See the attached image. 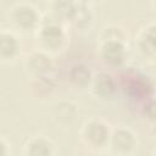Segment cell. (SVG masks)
<instances>
[{"instance_id": "1", "label": "cell", "mask_w": 156, "mask_h": 156, "mask_svg": "<svg viewBox=\"0 0 156 156\" xmlns=\"http://www.w3.org/2000/svg\"><path fill=\"white\" fill-rule=\"evenodd\" d=\"M9 17L12 23L22 30H30L35 28L39 22V15L37 12V9L27 2L15 4L11 7Z\"/></svg>"}, {"instance_id": "2", "label": "cell", "mask_w": 156, "mask_h": 156, "mask_svg": "<svg viewBox=\"0 0 156 156\" xmlns=\"http://www.w3.org/2000/svg\"><path fill=\"white\" fill-rule=\"evenodd\" d=\"M39 39L46 49H58L65 39V33L61 26L56 23H49L40 28Z\"/></svg>"}, {"instance_id": "3", "label": "cell", "mask_w": 156, "mask_h": 156, "mask_svg": "<svg viewBox=\"0 0 156 156\" xmlns=\"http://www.w3.org/2000/svg\"><path fill=\"white\" fill-rule=\"evenodd\" d=\"M101 56L112 66H119L123 63L126 58V48L122 40H105L101 48Z\"/></svg>"}, {"instance_id": "4", "label": "cell", "mask_w": 156, "mask_h": 156, "mask_svg": "<svg viewBox=\"0 0 156 156\" xmlns=\"http://www.w3.org/2000/svg\"><path fill=\"white\" fill-rule=\"evenodd\" d=\"M84 136L90 144L101 146L108 140V129L100 121H90L84 128Z\"/></svg>"}, {"instance_id": "5", "label": "cell", "mask_w": 156, "mask_h": 156, "mask_svg": "<svg viewBox=\"0 0 156 156\" xmlns=\"http://www.w3.org/2000/svg\"><path fill=\"white\" fill-rule=\"evenodd\" d=\"M20 50L17 37L10 30H1L0 34V57L2 61H10Z\"/></svg>"}, {"instance_id": "6", "label": "cell", "mask_w": 156, "mask_h": 156, "mask_svg": "<svg viewBox=\"0 0 156 156\" xmlns=\"http://www.w3.org/2000/svg\"><path fill=\"white\" fill-rule=\"evenodd\" d=\"M111 144H112L113 150L126 154L133 150V147L135 146V138H134V134L129 129L121 128V129H117L112 134Z\"/></svg>"}, {"instance_id": "7", "label": "cell", "mask_w": 156, "mask_h": 156, "mask_svg": "<svg viewBox=\"0 0 156 156\" xmlns=\"http://www.w3.org/2000/svg\"><path fill=\"white\" fill-rule=\"evenodd\" d=\"M52 144L44 136H35L26 145L27 156H52Z\"/></svg>"}, {"instance_id": "8", "label": "cell", "mask_w": 156, "mask_h": 156, "mask_svg": "<svg viewBox=\"0 0 156 156\" xmlns=\"http://www.w3.org/2000/svg\"><path fill=\"white\" fill-rule=\"evenodd\" d=\"M94 91L100 98H111L116 91V84L112 77L105 72L99 73L93 79Z\"/></svg>"}, {"instance_id": "9", "label": "cell", "mask_w": 156, "mask_h": 156, "mask_svg": "<svg viewBox=\"0 0 156 156\" xmlns=\"http://www.w3.org/2000/svg\"><path fill=\"white\" fill-rule=\"evenodd\" d=\"M52 66V62H51V58L50 56H48L46 54H43V52H35L33 55H30L27 60V69L35 74V76H39L46 71H49Z\"/></svg>"}, {"instance_id": "10", "label": "cell", "mask_w": 156, "mask_h": 156, "mask_svg": "<svg viewBox=\"0 0 156 156\" xmlns=\"http://www.w3.org/2000/svg\"><path fill=\"white\" fill-rule=\"evenodd\" d=\"M139 46L145 55H156V24L146 27L140 37Z\"/></svg>"}, {"instance_id": "11", "label": "cell", "mask_w": 156, "mask_h": 156, "mask_svg": "<svg viewBox=\"0 0 156 156\" xmlns=\"http://www.w3.org/2000/svg\"><path fill=\"white\" fill-rule=\"evenodd\" d=\"M71 80L77 87H85L91 80V72L84 65H76L69 72Z\"/></svg>"}, {"instance_id": "12", "label": "cell", "mask_w": 156, "mask_h": 156, "mask_svg": "<svg viewBox=\"0 0 156 156\" xmlns=\"http://www.w3.org/2000/svg\"><path fill=\"white\" fill-rule=\"evenodd\" d=\"M54 11L57 17L63 20H73L77 11V2L72 1H57L54 2Z\"/></svg>"}, {"instance_id": "13", "label": "cell", "mask_w": 156, "mask_h": 156, "mask_svg": "<svg viewBox=\"0 0 156 156\" xmlns=\"http://www.w3.org/2000/svg\"><path fill=\"white\" fill-rule=\"evenodd\" d=\"M91 20V15L89 9L84 2H77V11L73 21H76L77 26L79 27H87Z\"/></svg>"}, {"instance_id": "14", "label": "cell", "mask_w": 156, "mask_h": 156, "mask_svg": "<svg viewBox=\"0 0 156 156\" xmlns=\"http://www.w3.org/2000/svg\"><path fill=\"white\" fill-rule=\"evenodd\" d=\"M129 89L138 98H147L151 91V85L147 83L146 79H135Z\"/></svg>"}, {"instance_id": "15", "label": "cell", "mask_w": 156, "mask_h": 156, "mask_svg": "<svg viewBox=\"0 0 156 156\" xmlns=\"http://www.w3.org/2000/svg\"><path fill=\"white\" fill-rule=\"evenodd\" d=\"M144 113L150 119H156V99L146 100L144 105Z\"/></svg>"}, {"instance_id": "16", "label": "cell", "mask_w": 156, "mask_h": 156, "mask_svg": "<svg viewBox=\"0 0 156 156\" xmlns=\"http://www.w3.org/2000/svg\"><path fill=\"white\" fill-rule=\"evenodd\" d=\"M9 152H7V144H6V140L5 138L1 139V156H7Z\"/></svg>"}]
</instances>
